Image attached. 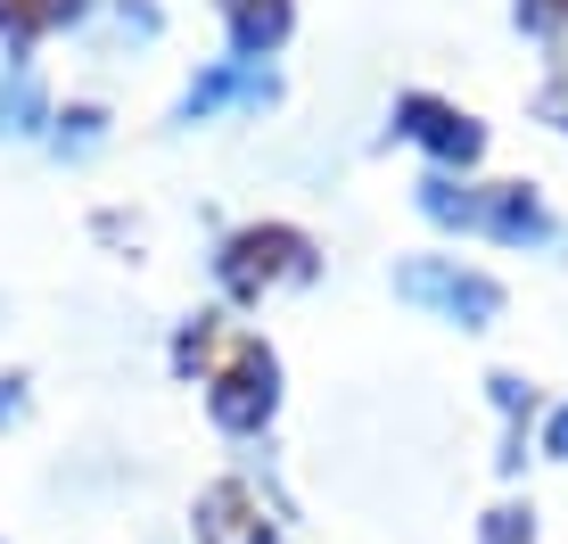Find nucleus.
Wrapping results in <instances>:
<instances>
[{
	"label": "nucleus",
	"mask_w": 568,
	"mask_h": 544,
	"mask_svg": "<svg viewBox=\"0 0 568 544\" xmlns=\"http://www.w3.org/2000/svg\"><path fill=\"white\" fill-rule=\"evenodd\" d=\"M396 298H413V305H437L445 322H462V330H478V322H495L503 314V289L486 281V272H462V264H445V256H420V264H404L396 272Z\"/></svg>",
	"instance_id": "nucleus-1"
},
{
	"label": "nucleus",
	"mask_w": 568,
	"mask_h": 544,
	"mask_svg": "<svg viewBox=\"0 0 568 544\" xmlns=\"http://www.w3.org/2000/svg\"><path fill=\"white\" fill-rule=\"evenodd\" d=\"M313 272V248L297 240V231H240V240L223 248V289L231 298H256V289H272V281H305Z\"/></svg>",
	"instance_id": "nucleus-2"
},
{
	"label": "nucleus",
	"mask_w": 568,
	"mask_h": 544,
	"mask_svg": "<svg viewBox=\"0 0 568 544\" xmlns=\"http://www.w3.org/2000/svg\"><path fill=\"white\" fill-rule=\"evenodd\" d=\"M272 380H281V372H272L264 346H240L231 372L214 380V396H206L214 421H223V430H264V421H272Z\"/></svg>",
	"instance_id": "nucleus-3"
},
{
	"label": "nucleus",
	"mask_w": 568,
	"mask_h": 544,
	"mask_svg": "<svg viewBox=\"0 0 568 544\" xmlns=\"http://www.w3.org/2000/svg\"><path fill=\"white\" fill-rule=\"evenodd\" d=\"M396 115H404V132H413L420 149H437V158H462V165L478 158V124H469L462 108H445V100H428V91H413Z\"/></svg>",
	"instance_id": "nucleus-4"
},
{
	"label": "nucleus",
	"mask_w": 568,
	"mask_h": 544,
	"mask_svg": "<svg viewBox=\"0 0 568 544\" xmlns=\"http://www.w3.org/2000/svg\"><path fill=\"white\" fill-rule=\"evenodd\" d=\"M199 536H206V544H272L256 495L231 487V478H223V487H206V503H199Z\"/></svg>",
	"instance_id": "nucleus-5"
},
{
	"label": "nucleus",
	"mask_w": 568,
	"mask_h": 544,
	"mask_svg": "<svg viewBox=\"0 0 568 544\" xmlns=\"http://www.w3.org/2000/svg\"><path fill=\"white\" fill-rule=\"evenodd\" d=\"M223 17H231V50L247 67H264V50L288 42V0H223Z\"/></svg>",
	"instance_id": "nucleus-6"
},
{
	"label": "nucleus",
	"mask_w": 568,
	"mask_h": 544,
	"mask_svg": "<svg viewBox=\"0 0 568 544\" xmlns=\"http://www.w3.org/2000/svg\"><path fill=\"white\" fill-rule=\"evenodd\" d=\"M223 100H272V74L264 67H214V74H199V83H190V100H182V115H214Z\"/></svg>",
	"instance_id": "nucleus-7"
},
{
	"label": "nucleus",
	"mask_w": 568,
	"mask_h": 544,
	"mask_svg": "<svg viewBox=\"0 0 568 544\" xmlns=\"http://www.w3.org/2000/svg\"><path fill=\"white\" fill-rule=\"evenodd\" d=\"M478 231H495V240H544V206L527 190H478Z\"/></svg>",
	"instance_id": "nucleus-8"
},
{
	"label": "nucleus",
	"mask_w": 568,
	"mask_h": 544,
	"mask_svg": "<svg viewBox=\"0 0 568 544\" xmlns=\"http://www.w3.org/2000/svg\"><path fill=\"white\" fill-rule=\"evenodd\" d=\"M42 124V83H33L26 67L0 74V132H33Z\"/></svg>",
	"instance_id": "nucleus-9"
},
{
	"label": "nucleus",
	"mask_w": 568,
	"mask_h": 544,
	"mask_svg": "<svg viewBox=\"0 0 568 544\" xmlns=\"http://www.w3.org/2000/svg\"><path fill=\"white\" fill-rule=\"evenodd\" d=\"M74 9H83V0H0V33L26 42V33H42V26H58V17H74Z\"/></svg>",
	"instance_id": "nucleus-10"
},
{
	"label": "nucleus",
	"mask_w": 568,
	"mask_h": 544,
	"mask_svg": "<svg viewBox=\"0 0 568 544\" xmlns=\"http://www.w3.org/2000/svg\"><path fill=\"white\" fill-rule=\"evenodd\" d=\"M560 9H568V0H519V17H527V26H552Z\"/></svg>",
	"instance_id": "nucleus-11"
},
{
	"label": "nucleus",
	"mask_w": 568,
	"mask_h": 544,
	"mask_svg": "<svg viewBox=\"0 0 568 544\" xmlns=\"http://www.w3.org/2000/svg\"><path fill=\"white\" fill-rule=\"evenodd\" d=\"M544 445H552V454L568 462V413H552V430H544Z\"/></svg>",
	"instance_id": "nucleus-12"
}]
</instances>
